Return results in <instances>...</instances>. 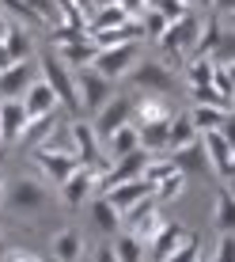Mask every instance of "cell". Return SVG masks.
Wrapping results in <instances>:
<instances>
[{"label": "cell", "instance_id": "obj_1", "mask_svg": "<svg viewBox=\"0 0 235 262\" xmlns=\"http://www.w3.org/2000/svg\"><path fill=\"white\" fill-rule=\"evenodd\" d=\"M38 69H42V80L57 92L61 99V106H65L68 114H80V92H76V69H68L65 61L57 57V50H46L42 53V61H38Z\"/></svg>", "mask_w": 235, "mask_h": 262}, {"label": "cell", "instance_id": "obj_2", "mask_svg": "<svg viewBox=\"0 0 235 262\" xmlns=\"http://www.w3.org/2000/svg\"><path fill=\"white\" fill-rule=\"evenodd\" d=\"M201 15H194V12H186L182 19H175L167 27V34L159 38V50H167L171 53V61H186V57H194V50H197V38H201Z\"/></svg>", "mask_w": 235, "mask_h": 262}, {"label": "cell", "instance_id": "obj_3", "mask_svg": "<svg viewBox=\"0 0 235 262\" xmlns=\"http://www.w3.org/2000/svg\"><path fill=\"white\" fill-rule=\"evenodd\" d=\"M76 92H80V114H91L95 118V114L114 99L110 95L114 80H106L95 65H87V69H76Z\"/></svg>", "mask_w": 235, "mask_h": 262}, {"label": "cell", "instance_id": "obj_4", "mask_svg": "<svg viewBox=\"0 0 235 262\" xmlns=\"http://www.w3.org/2000/svg\"><path fill=\"white\" fill-rule=\"evenodd\" d=\"M106 164H110V160H106ZM106 164H99V167H84V164H80L65 183H61V194H65L68 209H76L80 202H91V198H95V186L106 183Z\"/></svg>", "mask_w": 235, "mask_h": 262}, {"label": "cell", "instance_id": "obj_5", "mask_svg": "<svg viewBox=\"0 0 235 262\" xmlns=\"http://www.w3.org/2000/svg\"><path fill=\"white\" fill-rule=\"evenodd\" d=\"M46 202H50V194L38 179H8L4 183V205L15 213H38V209H46Z\"/></svg>", "mask_w": 235, "mask_h": 262}, {"label": "cell", "instance_id": "obj_6", "mask_svg": "<svg viewBox=\"0 0 235 262\" xmlns=\"http://www.w3.org/2000/svg\"><path fill=\"white\" fill-rule=\"evenodd\" d=\"M140 65V42H129V46H114V50H99L95 69L103 72L106 80H122L133 76V69Z\"/></svg>", "mask_w": 235, "mask_h": 262}, {"label": "cell", "instance_id": "obj_7", "mask_svg": "<svg viewBox=\"0 0 235 262\" xmlns=\"http://www.w3.org/2000/svg\"><path fill=\"white\" fill-rule=\"evenodd\" d=\"M125 224H129V236H137L140 243H152L159 232H163L167 216L159 213V202H156V198H148V202H140L137 209L125 213Z\"/></svg>", "mask_w": 235, "mask_h": 262}, {"label": "cell", "instance_id": "obj_8", "mask_svg": "<svg viewBox=\"0 0 235 262\" xmlns=\"http://www.w3.org/2000/svg\"><path fill=\"white\" fill-rule=\"evenodd\" d=\"M133 114H137V99H133V95H114L110 103H106L103 111L95 114V133H99L103 141L114 137L122 125L133 122Z\"/></svg>", "mask_w": 235, "mask_h": 262}, {"label": "cell", "instance_id": "obj_9", "mask_svg": "<svg viewBox=\"0 0 235 262\" xmlns=\"http://www.w3.org/2000/svg\"><path fill=\"white\" fill-rule=\"evenodd\" d=\"M133 84L140 88V95H171V88H175V76H171L167 61H140L137 69H133Z\"/></svg>", "mask_w": 235, "mask_h": 262}, {"label": "cell", "instance_id": "obj_10", "mask_svg": "<svg viewBox=\"0 0 235 262\" xmlns=\"http://www.w3.org/2000/svg\"><path fill=\"white\" fill-rule=\"evenodd\" d=\"M72 129V148H76V156H80V164L84 167H99V164H106V152H103V137L95 133V122H72L68 125Z\"/></svg>", "mask_w": 235, "mask_h": 262}, {"label": "cell", "instance_id": "obj_11", "mask_svg": "<svg viewBox=\"0 0 235 262\" xmlns=\"http://www.w3.org/2000/svg\"><path fill=\"white\" fill-rule=\"evenodd\" d=\"M34 80H38V65L34 61H12L8 69H0V103L23 99Z\"/></svg>", "mask_w": 235, "mask_h": 262}, {"label": "cell", "instance_id": "obj_12", "mask_svg": "<svg viewBox=\"0 0 235 262\" xmlns=\"http://www.w3.org/2000/svg\"><path fill=\"white\" fill-rule=\"evenodd\" d=\"M201 144H205V156H209L213 175H220V179H235V144L224 137V129H216V133H201Z\"/></svg>", "mask_w": 235, "mask_h": 262}, {"label": "cell", "instance_id": "obj_13", "mask_svg": "<svg viewBox=\"0 0 235 262\" xmlns=\"http://www.w3.org/2000/svg\"><path fill=\"white\" fill-rule=\"evenodd\" d=\"M148 164H152V152L140 144L137 152H129V156L114 160V167L106 171V183H103V190H110V186H118V183H133V179H144Z\"/></svg>", "mask_w": 235, "mask_h": 262}, {"label": "cell", "instance_id": "obj_14", "mask_svg": "<svg viewBox=\"0 0 235 262\" xmlns=\"http://www.w3.org/2000/svg\"><path fill=\"white\" fill-rule=\"evenodd\" d=\"M27 125H31V114H27L23 99H8V103H0V137L4 144H19Z\"/></svg>", "mask_w": 235, "mask_h": 262}, {"label": "cell", "instance_id": "obj_15", "mask_svg": "<svg viewBox=\"0 0 235 262\" xmlns=\"http://www.w3.org/2000/svg\"><path fill=\"white\" fill-rule=\"evenodd\" d=\"M190 236H194V232H190L186 224L167 221V224H163V232H159V236L148 243V262H167V258L175 255V251L182 247V243H186Z\"/></svg>", "mask_w": 235, "mask_h": 262}, {"label": "cell", "instance_id": "obj_16", "mask_svg": "<svg viewBox=\"0 0 235 262\" xmlns=\"http://www.w3.org/2000/svg\"><path fill=\"white\" fill-rule=\"evenodd\" d=\"M103 194L110 198L122 213H129V209H137L140 202L156 198V186H152L148 179H133V183H118V186H110V190H103Z\"/></svg>", "mask_w": 235, "mask_h": 262}, {"label": "cell", "instance_id": "obj_17", "mask_svg": "<svg viewBox=\"0 0 235 262\" xmlns=\"http://www.w3.org/2000/svg\"><path fill=\"white\" fill-rule=\"evenodd\" d=\"M137 23L129 12H125L122 4H114V0H103V4L95 8L91 15H87V34H99V31H118V27H129Z\"/></svg>", "mask_w": 235, "mask_h": 262}, {"label": "cell", "instance_id": "obj_18", "mask_svg": "<svg viewBox=\"0 0 235 262\" xmlns=\"http://www.w3.org/2000/svg\"><path fill=\"white\" fill-rule=\"evenodd\" d=\"M171 118H175V106L167 103V95H140L133 125H137V129H148V125H159V122H171Z\"/></svg>", "mask_w": 235, "mask_h": 262}, {"label": "cell", "instance_id": "obj_19", "mask_svg": "<svg viewBox=\"0 0 235 262\" xmlns=\"http://www.w3.org/2000/svg\"><path fill=\"white\" fill-rule=\"evenodd\" d=\"M23 106H27V114H31V118H42V114H53V111H65V106H61V99H57V92H53L42 76L34 80L31 92L23 95Z\"/></svg>", "mask_w": 235, "mask_h": 262}, {"label": "cell", "instance_id": "obj_20", "mask_svg": "<svg viewBox=\"0 0 235 262\" xmlns=\"http://www.w3.org/2000/svg\"><path fill=\"white\" fill-rule=\"evenodd\" d=\"M34 164H38V171H46L50 179L65 183L72 171L80 167V160L72 156V152H42V148H34Z\"/></svg>", "mask_w": 235, "mask_h": 262}, {"label": "cell", "instance_id": "obj_21", "mask_svg": "<svg viewBox=\"0 0 235 262\" xmlns=\"http://www.w3.org/2000/svg\"><path fill=\"white\" fill-rule=\"evenodd\" d=\"M137 148H140V129H137L133 122L122 125L114 137L103 141V152H106V160H110V164H114V160H122V156H129V152H137Z\"/></svg>", "mask_w": 235, "mask_h": 262}, {"label": "cell", "instance_id": "obj_22", "mask_svg": "<svg viewBox=\"0 0 235 262\" xmlns=\"http://www.w3.org/2000/svg\"><path fill=\"white\" fill-rule=\"evenodd\" d=\"M50 251H53L57 262H80V258H84V239H80L76 228H61L57 236H53Z\"/></svg>", "mask_w": 235, "mask_h": 262}, {"label": "cell", "instance_id": "obj_23", "mask_svg": "<svg viewBox=\"0 0 235 262\" xmlns=\"http://www.w3.org/2000/svg\"><path fill=\"white\" fill-rule=\"evenodd\" d=\"M122 209L110 202L106 194H99V198H91V221H95V228L99 232H118L122 228Z\"/></svg>", "mask_w": 235, "mask_h": 262}, {"label": "cell", "instance_id": "obj_24", "mask_svg": "<svg viewBox=\"0 0 235 262\" xmlns=\"http://www.w3.org/2000/svg\"><path fill=\"white\" fill-rule=\"evenodd\" d=\"M57 125H61V111L42 114V118H31V125H27V133H23V141H19V148H38V144L46 141Z\"/></svg>", "mask_w": 235, "mask_h": 262}, {"label": "cell", "instance_id": "obj_25", "mask_svg": "<svg viewBox=\"0 0 235 262\" xmlns=\"http://www.w3.org/2000/svg\"><path fill=\"white\" fill-rule=\"evenodd\" d=\"M171 164H175L182 175H194V171H201L205 164H209V156H205V144L201 137H197L194 144H186V148H178V152H171Z\"/></svg>", "mask_w": 235, "mask_h": 262}, {"label": "cell", "instance_id": "obj_26", "mask_svg": "<svg viewBox=\"0 0 235 262\" xmlns=\"http://www.w3.org/2000/svg\"><path fill=\"white\" fill-rule=\"evenodd\" d=\"M190 118H194L197 133H216V129H224V122H228V111H224V106L194 103V106H190Z\"/></svg>", "mask_w": 235, "mask_h": 262}, {"label": "cell", "instance_id": "obj_27", "mask_svg": "<svg viewBox=\"0 0 235 262\" xmlns=\"http://www.w3.org/2000/svg\"><path fill=\"white\" fill-rule=\"evenodd\" d=\"M213 76H216V57H194V61H186V92L213 84Z\"/></svg>", "mask_w": 235, "mask_h": 262}, {"label": "cell", "instance_id": "obj_28", "mask_svg": "<svg viewBox=\"0 0 235 262\" xmlns=\"http://www.w3.org/2000/svg\"><path fill=\"white\" fill-rule=\"evenodd\" d=\"M194 141H197V125H194V118H190V111L175 114V118H171V152L186 148V144H194Z\"/></svg>", "mask_w": 235, "mask_h": 262}, {"label": "cell", "instance_id": "obj_29", "mask_svg": "<svg viewBox=\"0 0 235 262\" xmlns=\"http://www.w3.org/2000/svg\"><path fill=\"white\" fill-rule=\"evenodd\" d=\"M213 224H216L220 232H235V194H231V190H220V194H216Z\"/></svg>", "mask_w": 235, "mask_h": 262}, {"label": "cell", "instance_id": "obj_30", "mask_svg": "<svg viewBox=\"0 0 235 262\" xmlns=\"http://www.w3.org/2000/svg\"><path fill=\"white\" fill-rule=\"evenodd\" d=\"M4 46H8V57H12V61H31V53H34L31 34L19 31V27H12V34L4 38Z\"/></svg>", "mask_w": 235, "mask_h": 262}, {"label": "cell", "instance_id": "obj_31", "mask_svg": "<svg viewBox=\"0 0 235 262\" xmlns=\"http://www.w3.org/2000/svg\"><path fill=\"white\" fill-rule=\"evenodd\" d=\"M114 255H118V262H144V243L137 239V236H129V232H122L118 236V243H114Z\"/></svg>", "mask_w": 235, "mask_h": 262}, {"label": "cell", "instance_id": "obj_32", "mask_svg": "<svg viewBox=\"0 0 235 262\" xmlns=\"http://www.w3.org/2000/svg\"><path fill=\"white\" fill-rule=\"evenodd\" d=\"M182 190H186V175L175 171L171 179H163V183L156 186V202H175V198H182Z\"/></svg>", "mask_w": 235, "mask_h": 262}, {"label": "cell", "instance_id": "obj_33", "mask_svg": "<svg viewBox=\"0 0 235 262\" xmlns=\"http://www.w3.org/2000/svg\"><path fill=\"white\" fill-rule=\"evenodd\" d=\"M167 27H171V19H167V15H159V12H152V8L140 15V31L148 34V38H156V42L167 34Z\"/></svg>", "mask_w": 235, "mask_h": 262}, {"label": "cell", "instance_id": "obj_34", "mask_svg": "<svg viewBox=\"0 0 235 262\" xmlns=\"http://www.w3.org/2000/svg\"><path fill=\"white\" fill-rule=\"evenodd\" d=\"M175 171H178V167L171 164V156H152V164H148V171H144V179H148L152 186H159L163 179L175 175Z\"/></svg>", "mask_w": 235, "mask_h": 262}, {"label": "cell", "instance_id": "obj_35", "mask_svg": "<svg viewBox=\"0 0 235 262\" xmlns=\"http://www.w3.org/2000/svg\"><path fill=\"white\" fill-rule=\"evenodd\" d=\"M0 8H4V12H12V15H19L23 23H46V15H38L27 0H0Z\"/></svg>", "mask_w": 235, "mask_h": 262}, {"label": "cell", "instance_id": "obj_36", "mask_svg": "<svg viewBox=\"0 0 235 262\" xmlns=\"http://www.w3.org/2000/svg\"><path fill=\"white\" fill-rule=\"evenodd\" d=\"M167 262H201V243H197V236H190L182 247L175 251V255H171Z\"/></svg>", "mask_w": 235, "mask_h": 262}, {"label": "cell", "instance_id": "obj_37", "mask_svg": "<svg viewBox=\"0 0 235 262\" xmlns=\"http://www.w3.org/2000/svg\"><path fill=\"white\" fill-rule=\"evenodd\" d=\"M0 262H46V258L34 255L31 247H19V243H15V247H4V251H0Z\"/></svg>", "mask_w": 235, "mask_h": 262}, {"label": "cell", "instance_id": "obj_38", "mask_svg": "<svg viewBox=\"0 0 235 262\" xmlns=\"http://www.w3.org/2000/svg\"><path fill=\"white\" fill-rule=\"evenodd\" d=\"M148 8H152V12H159V15H167L171 23H175V19H182V15H186L182 0H152Z\"/></svg>", "mask_w": 235, "mask_h": 262}, {"label": "cell", "instance_id": "obj_39", "mask_svg": "<svg viewBox=\"0 0 235 262\" xmlns=\"http://www.w3.org/2000/svg\"><path fill=\"white\" fill-rule=\"evenodd\" d=\"M216 61H220V65H231L235 61V31H228V27H224L220 46H216Z\"/></svg>", "mask_w": 235, "mask_h": 262}, {"label": "cell", "instance_id": "obj_40", "mask_svg": "<svg viewBox=\"0 0 235 262\" xmlns=\"http://www.w3.org/2000/svg\"><path fill=\"white\" fill-rule=\"evenodd\" d=\"M213 262H235V232H224V236H220Z\"/></svg>", "mask_w": 235, "mask_h": 262}, {"label": "cell", "instance_id": "obj_41", "mask_svg": "<svg viewBox=\"0 0 235 262\" xmlns=\"http://www.w3.org/2000/svg\"><path fill=\"white\" fill-rule=\"evenodd\" d=\"M114 4H122L125 12H129L133 19H137V15H144V12H148V4H152V0H114Z\"/></svg>", "mask_w": 235, "mask_h": 262}, {"label": "cell", "instance_id": "obj_42", "mask_svg": "<svg viewBox=\"0 0 235 262\" xmlns=\"http://www.w3.org/2000/svg\"><path fill=\"white\" fill-rule=\"evenodd\" d=\"M213 12L220 19H228V15H235V0H213Z\"/></svg>", "mask_w": 235, "mask_h": 262}, {"label": "cell", "instance_id": "obj_43", "mask_svg": "<svg viewBox=\"0 0 235 262\" xmlns=\"http://www.w3.org/2000/svg\"><path fill=\"white\" fill-rule=\"evenodd\" d=\"M95 262H118V255H114V247H110V243H103V247L95 251Z\"/></svg>", "mask_w": 235, "mask_h": 262}, {"label": "cell", "instance_id": "obj_44", "mask_svg": "<svg viewBox=\"0 0 235 262\" xmlns=\"http://www.w3.org/2000/svg\"><path fill=\"white\" fill-rule=\"evenodd\" d=\"M224 137L235 144V111H228V122H224Z\"/></svg>", "mask_w": 235, "mask_h": 262}, {"label": "cell", "instance_id": "obj_45", "mask_svg": "<svg viewBox=\"0 0 235 262\" xmlns=\"http://www.w3.org/2000/svg\"><path fill=\"white\" fill-rule=\"evenodd\" d=\"M8 34H12V23H8V15H4V12H0V42H4V38H8Z\"/></svg>", "mask_w": 235, "mask_h": 262}, {"label": "cell", "instance_id": "obj_46", "mask_svg": "<svg viewBox=\"0 0 235 262\" xmlns=\"http://www.w3.org/2000/svg\"><path fill=\"white\" fill-rule=\"evenodd\" d=\"M8 65H12V57H8V46L0 42V69H8Z\"/></svg>", "mask_w": 235, "mask_h": 262}, {"label": "cell", "instance_id": "obj_47", "mask_svg": "<svg viewBox=\"0 0 235 262\" xmlns=\"http://www.w3.org/2000/svg\"><path fill=\"white\" fill-rule=\"evenodd\" d=\"M197 4H205V0H182V8L190 12V8H197Z\"/></svg>", "mask_w": 235, "mask_h": 262}, {"label": "cell", "instance_id": "obj_48", "mask_svg": "<svg viewBox=\"0 0 235 262\" xmlns=\"http://www.w3.org/2000/svg\"><path fill=\"white\" fill-rule=\"evenodd\" d=\"M224 27H228V31H235V15H228V19H220Z\"/></svg>", "mask_w": 235, "mask_h": 262}, {"label": "cell", "instance_id": "obj_49", "mask_svg": "<svg viewBox=\"0 0 235 262\" xmlns=\"http://www.w3.org/2000/svg\"><path fill=\"white\" fill-rule=\"evenodd\" d=\"M224 69H228V76H231V84H235V61H231V65H224Z\"/></svg>", "mask_w": 235, "mask_h": 262}, {"label": "cell", "instance_id": "obj_50", "mask_svg": "<svg viewBox=\"0 0 235 262\" xmlns=\"http://www.w3.org/2000/svg\"><path fill=\"white\" fill-rule=\"evenodd\" d=\"M4 183H8V179H0V205H4Z\"/></svg>", "mask_w": 235, "mask_h": 262}]
</instances>
